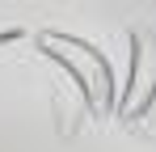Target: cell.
<instances>
[{"label":"cell","mask_w":156,"mask_h":152,"mask_svg":"<svg viewBox=\"0 0 156 152\" xmlns=\"http://www.w3.org/2000/svg\"><path fill=\"white\" fill-rule=\"evenodd\" d=\"M156 101V34L135 30L131 34V68H127V85L114 97V114L122 123H135L152 110Z\"/></svg>","instance_id":"2"},{"label":"cell","mask_w":156,"mask_h":152,"mask_svg":"<svg viewBox=\"0 0 156 152\" xmlns=\"http://www.w3.org/2000/svg\"><path fill=\"white\" fill-rule=\"evenodd\" d=\"M38 51L55 59L63 72L76 80L84 106L101 118V114H114V97H118V85H114V68L93 42H84L76 34H59V30H47L38 34Z\"/></svg>","instance_id":"1"}]
</instances>
